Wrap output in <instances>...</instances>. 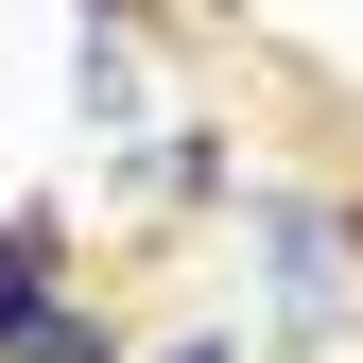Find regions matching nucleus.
I'll return each instance as SVG.
<instances>
[{
	"label": "nucleus",
	"instance_id": "f257e3e1",
	"mask_svg": "<svg viewBox=\"0 0 363 363\" xmlns=\"http://www.w3.org/2000/svg\"><path fill=\"white\" fill-rule=\"evenodd\" d=\"M52 259H69V225H52V208L0 225V363H104V311H69V294H52Z\"/></svg>",
	"mask_w": 363,
	"mask_h": 363
},
{
	"label": "nucleus",
	"instance_id": "f03ea898",
	"mask_svg": "<svg viewBox=\"0 0 363 363\" xmlns=\"http://www.w3.org/2000/svg\"><path fill=\"white\" fill-rule=\"evenodd\" d=\"M259 242H277V311H294V329H329V311H346V277H329V208H294V191H259Z\"/></svg>",
	"mask_w": 363,
	"mask_h": 363
},
{
	"label": "nucleus",
	"instance_id": "7ed1b4c3",
	"mask_svg": "<svg viewBox=\"0 0 363 363\" xmlns=\"http://www.w3.org/2000/svg\"><path fill=\"white\" fill-rule=\"evenodd\" d=\"M173 363H242V346H173Z\"/></svg>",
	"mask_w": 363,
	"mask_h": 363
}]
</instances>
